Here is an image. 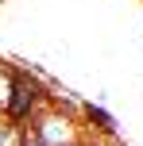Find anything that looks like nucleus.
I'll return each mask as SVG.
<instances>
[{
  "mask_svg": "<svg viewBox=\"0 0 143 146\" xmlns=\"http://www.w3.org/2000/svg\"><path fill=\"white\" fill-rule=\"evenodd\" d=\"M15 81H19V69H12V66H4V62H0V115H4L8 104H12Z\"/></svg>",
  "mask_w": 143,
  "mask_h": 146,
  "instance_id": "4",
  "label": "nucleus"
},
{
  "mask_svg": "<svg viewBox=\"0 0 143 146\" xmlns=\"http://www.w3.org/2000/svg\"><path fill=\"white\" fill-rule=\"evenodd\" d=\"M23 146H46V142H43V139H39V135L27 127V131H23Z\"/></svg>",
  "mask_w": 143,
  "mask_h": 146,
  "instance_id": "6",
  "label": "nucleus"
},
{
  "mask_svg": "<svg viewBox=\"0 0 143 146\" xmlns=\"http://www.w3.org/2000/svg\"><path fill=\"white\" fill-rule=\"evenodd\" d=\"M81 119H85V127H89V135H116V139H120V127H116L112 111H105L101 104H85Z\"/></svg>",
  "mask_w": 143,
  "mask_h": 146,
  "instance_id": "3",
  "label": "nucleus"
},
{
  "mask_svg": "<svg viewBox=\"0 0 143 146\" xmlns=\"http://www.w3.org/2000/svg\"><path fill=\"white\" fill-rule=\"evenodd\" d=\"M81 146H85V142H81Z\"/></svg>",
  "mask_w": 143,
  "mask_h": 146,
  "instance_id": "7",
  "label": "nucleus"
},
{
  "mask_svg": "<svg viewBox=\"0 0 143 146\" xmlns=\"http://www.w3.org/2000/svg\"><path fill=\"white\" fill-rule=\"evenodd\" d=\"M23 131H27V127L12 123V119L4 115V123H0V146H23Z\"/></svg>",
  "mask_w": 143,
  "mask_h": 146,
  "instance_id": "5",
  "label": "nucleus"
},
{
  "mask_svg": "<svg viewBox=\"0 0 143 146\" xmlns=\"http://www.w3.org/2000/svg\"><path fill=\"white\" fill-rule=\"evenodd\" d=\"M50 100H54V96H50V81L35 77V73H19L15 92H12V104H8L4 115L12 119V123H19V127H31L35 115H39Z\"/></svg>",
  "mask_w": 143,
  "mask_h": 146,
  "instance_id": "2",
  "label": "nucleus"
},
{
  "mask_svg": "<svg viewBox=\"0 0 143 146\" xmlns=\"http://www.w3.org/2000/svg\"><path fill=\"white\" fill-rule=\"evenodd\" d=\"M31 131H35L46 146H81L85 139H89V127H85V119H77V115H74V108H66V104H54V100L35 115Z\"/></svg>",
  "mask_w": 143,
  "mask_h": 146,
  "instance_id": "1",
  "label": "nucleus"
}]
</instances>
